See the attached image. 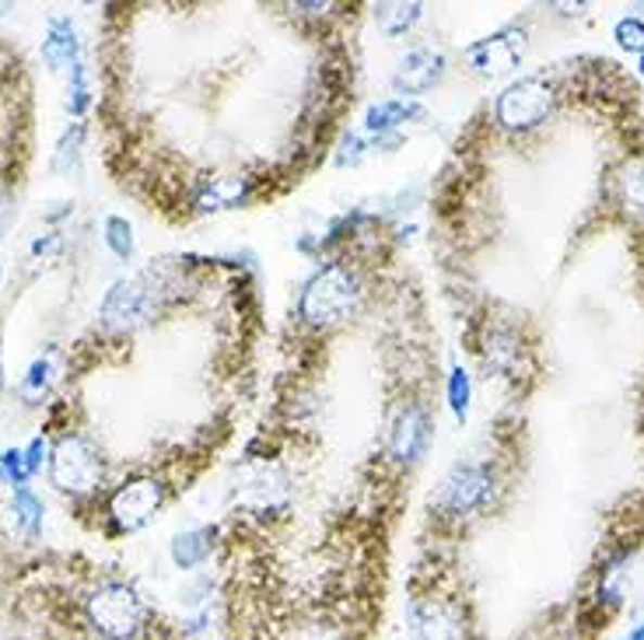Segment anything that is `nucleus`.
I'll return each instance as SVG.
<instances>
[{
    "instance_id": "nucleus-12",
    "label": "nucleus",
    "mask_w": 644,
    "mask_h": 640,
    "mask_svg": "<svg viewBox=\"0 0 644 640\" xmlns=\"http://www.w3.org/2000/svg\"><path fill=\"white\" fill-rule=\"evenodd\" d=\"M420 116H424L420 102H414V99H389V102H379V105L368 108L365 130L371 137H379V144H386V140H396L392 133H396L400 127H406V123H414Z\"/></svg>"
},
{
    "instance_id": "nucleus-22",
    "label": "nucleus",
    "mask_w": 644,
    "mask_h": 640,
    "mask_svg": "<svg viewBox=\"0 0 644 640\" xmlns=\"http://www.w3.org/2000/svg\"><path fill=\"white\" fill-rule=\"evenodd\" d=\"M469 396H473L469 374L463 368H452V374H449V406L459 420H466V413H469Z\"/></svg>"
},
{
    "instance_id": "nucleus-27",
    "label": "nucleus",
    "mask_w": 644,
    "mask_h": 640,
    "mask_svg": "<svg viewBox=\"0 0 644 640\" xmlns=\"http://www.w3.org/2000/svg\"><path fill=\"white\" fill-rule=\"evenodd\" d=\"M46 462H50V445H46V438H36L33 445L25 448V465H28V476L39 473Z\"/></svg>"
},
{
    "instance_id": "nucleus-4",
    "label": "nucleus",
    "mask_w": 644,
    "mask_h": 640,
    "mask_svg": "<svg viewBox=\"0 0 644 640\" xmlns=\"http://www.w3.org/2000/svg\"><path fill=\"white\" fill-rule=\"evenodd\" d=\"M554 102L557 95L546 77H522L501 91L494 116L505 130H532L554 113Z\"/></svg>"
},
{
    "instance_id": "nucleus-2",
    "label": "nucleus",
    "mask_w": 644,
    "mask_h": 640,
    "mask_svg": "<svg viewBox=\"0 0 644 640\" xmlns=\"http://www.w3.org/2000/svg\"><path fill=\"white\" fill-rule=\"evenodd\" d=\"M85 613H88L91 630H96L102 640H134L140 630H144V619H148L144 599L123 581L99 585L88 596Z\"/></svg>"
},
{
    "instance_id": "nucleus-23",
    "label": "nucleus",
    "mask_w": 644,
    "mask_h": 640,
    "mask_svg": "<svg viewBox=\"0 0 644 640\" xmlns=\"http://www.w3.org/2000/svg\"><path fill=\"white\" fill-rule=\"evenodd\" d=\"M81 137H85V127L81 123H71L67 133L60 137V144H56V158H53V168H71L77 162V151H81Z\"/></svg>"
},
{
    "instance_id": "nucleus-21",
    "label": "nucleus",
    "mask_w": 644,
    "mask_h": 640,
    "mask_svg": "<svg viewBox=\"0 0 644 640\" xmlns=\"http://www.w3.org/2000/svg\"><path fill=\"white\" fill-rule=\"evenodd\" d=\"M105 245L113 248V256L119 259L134 256V228L127 217H105Z\"/></svg>"
},
{
    "instance_id": "nucleus-26",
    "label": "nucleus",
    "mask_w": 644,
    "mask_h": 640,
    "mask_svg": "<svg viewBox=\"0 0 644 640\" xmlns=\"http://www.w3.org/2000/svg\"><path fill=\"white\" fill-rule=\"evenodd\" d=\"M613 36H617L620 50L644 56V22L641 18H620L617 22V33H613Z\"/></svg>"
},
{
    "instance_id": "nucleus-7",
    "label": "nucleus",
    "mask_w": 644,
    "mask_h": 640,
    "mask_svg": "<svg viewBox=\"0 0 644 640\" xmlns=\"http://www.w3.org/2000/svg\"><path fill=\"white\" fill-rule=\"evenodd\" d=\"M494 494V476H491V465H459L449 479H445V490H442V504L449 514L455 519H463V514H473L480 511L487 501H491Z\"/></svg>"
},
{
    "instance_id": "nucleus-20",
    "label": "nucleus",
    "mask_w": 644,
    "mask_h": 640,
    "mask_svg": "<svg viewBox=\"0 0 644 640\" xmlns=\"http://www.w3.org/2000/svg\"><path fill=\"white\" fill-rule=\"evenodd\" d=\"M623 207L631 217H644V162H631L620 176Z\"/></svg>"
},
{
    "instance_id": "nucleus-16",
    "label": "nucleus",
    "mask_w": 644,
    "mask_h": 640,
    "mask_svg": "<svg viewBox=\"0 0 644 640\" xmlns=\"http://www.w3.org/2000/svg\"><path fill=\"white\" fill-rule=\"evenodd\" d=\"M211 546H214V528H193V533L172 539V560H176L179 571H193L211 556Z\"/></svg>"
},
{
    "instance_id": "nucleus-29",
    "label": "nucleus",
    "mask_w": 644,
    "mask_h": 640,
    "mask_svg": "<svg viewBox=\"0 0 644 640\" xmlns=\"http://www.w3.org/2000/svg\"><path fill=\"white\" fill-rule=\"evenodd\" d=\"M56 248H60V235H56V231H50L46 239L33 242V256H50V253H56Z\"/></svg>"
},
{
    "instance_id": "nucleus-25",
    "label": "nucleus",
    "mask_w": 644,
    "mask_h": 640,
    "mask_svg": "<svg viewBox=\"0 0 644 640\" xmlns=\"http://www.w3.org/2000/svg\"><path fill=\"white\" fill-rule=\"evenodd\" d=\"M91 102V88H88V67L77 60V64H71V113L74 116H81L85 108Z\"/></svg>"
},
{
    "instance_id": "nucleus-30",
    "label": "nucleus",
    "mask_w": 644,
    "mask_h": 640,
    "mask_svg": "<svg viewBox=\"0 0 644 640\" xmlns=\"http://www.w3.org/2000/svg\"><path fill=\"white\" fill-rule=\"evenodd\" d=\"M8 214H11V207H8V196L0 193V231H4V225H8Z\"/></svg>"
},
{
    "instance_id": "nucleus-31",
    "label": "nucleus",
    "mask_w": 644,
    "mask_h": 640,
    "mask_svg": "<svg viewBox=\"0 0 644 640\" xmlns=\"http://www.w3.org/2000/svg\"><path fill=\"white\" fill-rule=\"evenodd\" d=\"M623 640H644V623H641V627H634L631 633H627Z\"/></svg>"
},
{
    "instance_id": "nucleus-24",
    "label": "nucleus",
    "mask_w": 644,
    "mask_h": 640,
    "mask_svg": "<svg viewBox=\"0 0 644 640\" xmlns=\"http://www.w3.org/2000/svg\"><path fill=\"white\" fill-rule=\"evenodd\" d=\"M0 479L11 483V487H25V479H28L25 451H18V448L0 451Z\"/></svg>"
},
{
    "instance_id": "nucleus-32",
    "label": "nucleus",
    "mask_w": 644,
    "mask_h": 640,
    "mask_svg": "<svg viewBox=\"0 0 644 640\" xmlns=\"http://www.w3.org/2000/svg\"><path fill=\"white\" fill-rule=\"evenodd\" d=\"M637 74H641V77H644V56H641V60H637Z\"/></svg>"
},
{
    "instance_id": "nucleus-6",
    "label": "nucleus",
    "mask_w": 644,
    "mask_h": 640,
    "mask_svg": "<svg viewBox=\"0 0 644 640\" xmlns=\"http://www.w3.org/2000/svg\"><path fill=\"white\" fill-rule=\"evenodd\" d=\"M162 501H165L162 483L151 476H140V479L123 483V487L109 497V514H113L119 533H137V528H144L154 514H159Z\"/></svg>"
},
{
    "instance_id": "nucleus-1",
    "label": "nucleus",
    "mask_w": 644,
    "mask_h": 640,
    "mask_svg": "<svg viewBox=\"0 0 644 640\" xmlns=\"http://www.w3.org/2000/svg\"><path fill=\"white\" fill-rule=\"evenodd\" d=\"M357 298H361L357 277L343 267V263H329V267H323L305 284L298 311H302V319L308 325L329 330V325H340L343 319H351V311L357 308Z\"/></svg>"
},
{
    "instance_id": "nucleus-5",
    "label": "nucleus",
    "mask_w": 644,
    "mask_h": 640,
    "mask_svg": "<svg viewBox=\"0 0 644 640\" xmlns=\"http://www.w3.org/2000/svg\"><path fill=\"white\" fill-rule=\"evenodd\" d=\"M50 473L60 490L85 494V490H96L102 483V459L85 438L67 434V438H60L50 451Z\"/></svg>"
},
{
    "instance_id": "nucleus-3",
    "label": "nucleus",
    "mask_w": 644,
    "mask_h": 640,
    "mask_svg": "<svg viewBox=\"0 0 644 640\" xmlns=\"http://www.w3.org/2000/svg\"><path fill=\"white\" fill-rule=\"evenodd\" d=\"M159 294H162V284H159V277H154V270L119 280V284L105 294L99 319L109 333H130L151 319L154 305H159Z\"/></svg>"
},
{
    "instance_id": "nucleus-33",
    "label": "nucleus",
    "mask_w": 644,
    "mask_h": 640,
    "mask_svg": "<svg viewBox=\"0 0 644 640\" xmlns=\"http://www.w3.org/2000/svg\"><path fill=\"white\" fill-rule=\"evenodd\" d=\"M0 388H4V364H0Z\"/></svg>"
},
{
    "instance_id": "nucleus-14",
    "label": "nucleus",
    "mask_w": 644,
    "mask_h": 640,
    "mask_svg": "<svg viewBox=\"0 0 644 640\" xmlns=\"http://www.w3.org/2000/svg\"><path fill=\"white\" fill-rule=\"evenodd\" d=\"M249 196H253V185H249V179H214V182H207L200 190L197 210L200 214L231 210V207H242Z\"/></svg>"
},
{
    "instance_id": "nucleus-13",
    "label": "nucleus",
    "mask_w": 644,
    "mask_h": 640,
    "mask_svg": "<svg viewBox=\"0 0 644 640\" xmlns=\"http://www.w3.org/2000/svg\"><path fill=\"white\" fill-rule=\"evenodd\" d=\"M480 350H483V361L501 374H512L518 368V361H522V343H518L512 325H494V330H487Z\"/></svg>"
},
{
    "instance_id": "nucleus-11",
    "label": "nucleus",
    "mask_w": 644,
    "mask_h": 640,
    "mask_svg": "<svg viewBox=\"0 0 644 640\" xmlns=\"http://www.w3.org/2000/svg\"><path fill=\"white\" fill-rule=\"evenodd\" d=\"M522 33H515V28H505V33H497L491 39H480L466 50V60L473 64L480 74H501V71H512L518 67V60H522Z\"/></svg>"
},
{
    "instance_id": "nucleus-17",
    "label": "nucleus",
    "mask_w": 644,
    "mask_h": 640,
    "mask_svg": "<svg viewBox=\"0 0 644 640\" xmlns=\"http://www.w3.org/2000/svg\"><path fill=\"white\" fill-rule=\"evenodd\" d=\"M56 361H60V354H56V350H46L42 357H36L33 368H28V374H25L22 385H18L22 399L39 402L46 393H50V385L56 382Z\"/></svg>"
},
{
    "instance_id": "nucleus-9",
    "label": "nucleus",
    "mask_w": 644,
    "mask_h": 640,
    "mask_svg": "<svg viewBox=\"0 0 644 640\" xmlns=\"http://www.w3.org/2000/svg\"><path fill=\"white\" fill-rule=\"evenodd\" d=\"M411 619L417 640H466L459 609L445 599H414Z\"/></svg>"
},
{
    "instance_id": "nucleus-18",
    "label": "nucleus",
    "mask_w": 644,
    "mask_h": 640,
    "mask_svg": "<svg viewBox=\"0 0 644 640\" xmlns=\"http://www.w3.org/2000/svg\"><path fill=\"white\" fill-rule=\"evenodd\" d=\"M42 501L39 497L28 490V487H14V522H18V528L25 536H39L42 533Z\"/></svg>"
},
{
    "instance_id": "nucleus-8",
    "label": "nucleus",
    "mask_w": 644,
    "mask_h": 640,
    "mask_svg": "<svg viewBox=\"0 0 644 640\" xmlns=\"http://www.w3.org/2000/svg\"><path fill=\"white\" fill-rule=\"evenodd\" d=\"M431 441V417L424 406H403L392 420V434H389V448H392V459L411 465L417 462L424 451H428Z\"/></svg>"
},
{
    "instance_id": "nucleus-19",
    "label": "nucleus",
    "mask_w": 644,
    "mask_h": 640,
    "mask_svg": "<svg viewBox=\"0 0 644 640\" xmlns=\"http://www.w3.org/2000/svg\"><path fill=\"white\" fill-rule=\"evenodd\" d=\"M420 14H424L420 4H382V8H375V22L382 25L386 36H403L406 28L417 25Z\"/></svg>"
},
{
    "instance_id": "nucleus-28",
    "label": "nucleus",
    "mask_w": 644,
    "mask_h": 640,
    "mask_svg": "<svg viewBox=\"0 0 644 640\" xmlns=\"http://www.w3.org/2000/svg\"><path fill=\"white\" fill-rule=\"evenodd\" d=\"M361 158H365V137H361V133H351V137H348V144H343V154L337 158V165H357Z\"/></svg>"
},
{
    "instance_id": "nucleus-10",
    "label": "nucleus",
    "mask_w": 644,
    "mask_h": 640,
    "mask_svg": "<svg viewBox=\"0 0 644 640\" xmlns=\"http://www.w3.org/2000/svg\"><path fill=\"white\" fill-rule=\"evenodd\" d=\"M445 74V56L434 53V50H414L400 60L396 74H392V85L403 99H414V95H424L428 88H434L442 81Z\"/></svg>"
},
{
    "instance_id": "nucleus-15",
    "label": "nucleus",
    "mask_w": 644,
    "mask_h": 640,
    "mask_svg": "<svg viewBox=\"0 0 644 640\" xmlns=\"http://www.w3.org/2000/svg\"><path fill=\"white\" fill-rule=\"evenodd\" d=\"M77 53H81V42H77L74 22L71 18H53L50 33L42 39V56L50 67H67L77 64Z\"/></svg>"
}]
</instances>
